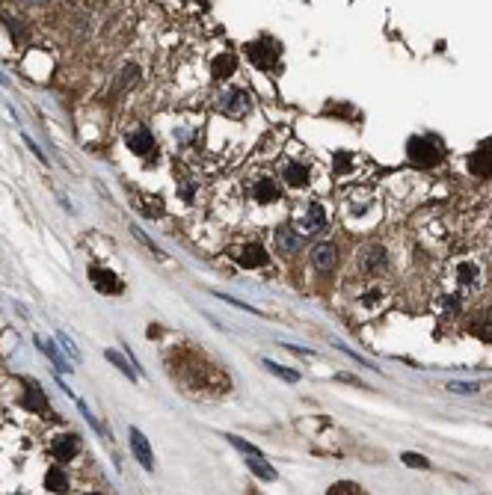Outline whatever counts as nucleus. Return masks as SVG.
<instances>
[{
  "mask_svg": "<svg viewBox=\"0 0 492 495\" xmlns=\"http://www.w3.org/2000/svg\"><path fill=\"white\" fill-rule=\"evenodd\" d=\"M406 154H410V161L415 166H421V170H430L442 161V149L430 140V136H412L410 143H406Z\"/></svg>",
  "mask_w": 492,
  "mask_h": 495,
  "instance_id": "obj_1",
  "label": "nucleus"
},
{
  "mask_svg": "<svg viewBox=\"0 0 492 495\" xmlns=\"http://www.w3.org/2000/svg\"><path fill=\"white\" fill-rule=\"evenodd\" d=\"M249 110H253V98L244 89H228L219 98V113L228 116V119H244Z\"/></svg>",
  "mask_w": 492,
  "mask_h": 495,
  "instance_id": "obj_2",
  "label": "nucleus"
},
{
  "mask_svg": "<svg viewBox=\"0 0 492 495\" xmlns=\"http://www.w3.org/2000/svg\"><path fill=\"white\" fill-rule=\"evenodd\" d=\"M246 57L255 62L258 69H270L279 57V45H273L270 39H258V42H249L246 45Z\"/></svg>",
  "mask_w": 492,
  "mask_h": 495,
  "instance_id": "obj_3",
  "label": "nucleus"
},
{
  "mask_svg": "<svg viewBox=\"0 0 492 495\" xmlns=\"http://www.w3.org/2000/svg\"><path fill=\"white\" fill-rule=\"evenodd\" d=\"M282 178H285V184L291 190H302V187L311 184V170H309V163H302V161H291V163H285V170H282Z\"/></svg>",
  "mask_w": 492,
  "mask_h": 495,
  "instance_id": "obj_4",
  "label": "nucleus"
},
{
  "mask_svg": "<svg viewBox=\"0 0 492 495\" xmlns=\"http://www.w3.org/2000/svg\"><path fill=\"white\" fill-rule=\"evenodd\" d=\"M232 255H235V261H237L240 267H249V270H253V267H264V264H267V252L261 249L258 244L237 246V249L232 252Z\"/></svg>",
  "mask_w": 492,
  "mask_h": 495,
  "instance_id": "obj_5",
  "label": "nucleus"
},
{
  "mask_svg": "<svg viewBox=\"0 0 492 495\" xmlns=\"http://www.w3.org/2000/svg\"><path fill=\"white\" fill-rule=\"evenodd\" d=\"M468 170H472V175H477V178L492 175V140H486L472 157H468Z\"/></svg>",
  "mask_w": 492,
  "mask_h": 495,
  "instance_id": "obj_6",
  "label": "nucleus"
},
{
  "mask_svg": "<svg viewBox=\"0 0 492 495\" xmlns=\"http://www.w3.org/2000/svg\"><path fill=\"white\" fill-rule=\"evenodd\" d=\"M300 228L306 231V235H315V231L327 228V210H323L320 202H309V205H306V214H302Z\"/></svg>",
  "mask_w": 492,
  "mask_h": 495,
  "instance_id": "obj_7",
  "label": "nucleus"
},
{
  "mask_svg": "<svg viewBox=\"0 0 492 495\" xmlns=\"http://www.w3.org/2000/svg\"><path fill=\"white\" fill-rule=\"evenodd\" d=\"M131 451H134V457L140 460V466L145 471H152L154 469V454H152V445H149V439H145L137 427H131Z\"/></svg>",
  "mask_w": 492,
  "mask_h": 495,
  "instance_id": "obj_8",
  "label": "nucleus"
},
{
  "mask_svg": "<svg viewBox=\"0 0 492 495\" xmlns=\"http://www.w3.org/2000/svg\"><path fill=\"white\" fill-rule=\"evenodd\" d=\"M282 196V190H279V184L273 181V178H255L253 181V199L258 205H270V202H276V199Z\"/></svg>",
  "mask_w": 492,
  "mask_h": 495,
  "instance_id": "obj_9",
  "label": "nucleus"
},
{
  "mask_svg": "<svg viewBox=\"0 0 492 495\" xmlns=\"http://www.w3.org/2000/svg\"><path fill=\"white\" fill-rule=\"evenodd\" d=\"M359 264L365 267L368 276H376V273H383L385 267H389V258H385V252L380 246H371V249H362Z\"/></svg>",
  "mask_w": 492,
  "mask_h": 495,
  "instance_id": "obj_10",
  "label": "nucleus"
},
{
  "mask_svg": "<svg viewBox=\"0 0 492 495\" xmlns=\"http://www.w3.org/2000/svg\"><path fill=\"white\" fill-rule=\"evenodd\" d=\"M51 451H54V457H57L60 462H71V460L78 457V451H80V439L71 436V433L57 436L54 445H51Z\"/></svg>",
  "mask_w": 492,
  "mask_h": 495,
  "instance_id": "obj_11",
  "label": "nucleus"
},
{
  "mask_svg": "<svg viewBox=\"0 0 492 495\" xmlns=\"http://www.w3.org/2000/svg\"><path fill=\"white\" fill-rule=\"evenodd\" d=\"M89 279H92V285H95V291H101V294H122V282L113 276L110 270L92 267L89 270Z\"/></svg>",
  "mask_w": 492,
  "mask_h": 495,
  "instance_id": "obj_12",
  "label": "nucleus"
},
{
  "mask_svg": "<svg viewBox=\"0 0 492 495\" xmlns=\"http://www.w3.org/2000/svg\"><path fill=\"white\" fill-rule=\"evenodd\" d=\"M125 143H128V149H131L134 154H140V157L152 154V149H154V136H152L149 131H145V128L128 134V136H125Z\"/></svg>",
  "mask_w": 492,
  "mask_h": 495,
  "instance_id": "obj_13",
  "label": "nucleus"
},
{
  "mask_svg": "<svg viewBox=\"0 0 492 495\" xmlns=\"http://www.w3.org/2000/svg\"><path fill=\"white\" fill-rule=\"evenodd\" d=\"M273 240H276V249L285 252V255H294V252L300 249V235L291 226H279Z\"/></svg>",
  "mask_w": 492,
  "mask_h": 495,
  "instance_id": "obj_14",
  "label": "nucleus"
},
{
  "mask_svg": "<svg viewBox=\"0 0 492 495\" xmlns=\"http://www.w3.org/2000/svg\"><path fill=\"white\" fill-rule=\"evenodd\" d=\"M457 285L468 288V291H475L480 285V267L475 264V261H463V264L457 267Z\"/></svg>",
  "mask_w": 492,
  "mask_h": 495,
  "instance_id": "obj_15",
  "label": "nucleus"
},
{
  "mask_svg": "<svg viewBox=\"0 0 492 495\" xmlns=\"http://www.w3.org/2000/svg\"><path fill=\"white\" fill-rule=\"evenodd\" d=\"M335 261H338V252H335L332 244H318L315 249H311V264H315L318 270H332Z\"/></svg>",
  "mask_w": 492,
  "mask_h": 495,
  "instance_id": "obj_16",
  "label": "nucleus"
},
{
  "mask_svg": "<svg viewBox=\"0 0 492 495\" xmlns=\"http://www.w3.org/2000/svg\"><path fill=\"white\" fill-rule=\"evenodd\" d=\"M246 466L253 475H258L261 480H276V469L270 466V462L261 457V454H246Z\"/></svg>",
  "mask_w": 492,
  "mask_h": 495,
  "instance_id": "obj_17",
  "label": "nucleus"
},
{
  "mask_svg": "<svg viewBox=\"0 0 492 495\" xmlns=\"http://www.w3.org/2000/svg\"><path fill=\"white\" fill-rule=\"evenodd\" d=\"M36 344H39V350L45 353L51 362H54V368H57V371H62V374H69V371H71V365H69V362H66V359H62V356H60V350H57V344H54V341L36 339Z\"/></svg>",
  "mask_w": 492,
  "mask_h": 495,
  "instance_id": "obj_18",
  "label": "nucleus"
},
{
  "mask_svg": "<svg viewBox=\"0 0 492 495\" xmlns=\"http://www.w3.org/2000/svg\"><path fill=\"white\" fill-rule=\"evenodd\" d=\"M24 406H27V409H33V413H45V409H48V400H45V395H42L39 383H27Z\"/></svg>",
  "mask_w": 492,
  "mask_h": 495,
  "instance_id": "obj_19",
  "label": "nucleus"
},
{
  "mask_svg": "<svg viewBox=\"0 0 492 495\" xmlns=\"http://www.w3.org/2000/svg\"><path fill=\"white\" fill-rule=\"evenodd\" d=\"M45 489L48 492H69V478L60 466H51L48 475H45Z\"/></svg>",
  "mask_w": 492,
  "mask_h": 495,
  "instance_id": "obj_20",
  "label": "nucleus"
},
{
  "mask_svg": "<svg viewBox=\"0 0 492 495\" xmlns=\"http://www.w3.org/2000/svg\"><path fill=\"white\" fill-rule=\"evenodd\" d=\"M472 332H475V339H480V341H492V312L480 314V318L472 323Z\"/></svg>",
  "mask_w": 492,
  "mask_h": 495,
  "instance_id": "obj_21",
  "label": "nucleus"
},
{
  "mask_svg": "<svg viewBox=\"0 0 492 495\" xmlns=\"http://www.w3.org/2000/svg\"><path fill=\"white\" fill-rule=\"evenodd\" d=\"M211 69H214V78L223 80V78H228V75L235 71V57H232V54H219V57L214 60Z\"/></svg>",
  "mask_w": 492,
  "mask_h": 495,
  "instance_id": "obj_22",
  "label": "nucleus"
},
{
  "mask_svg": "<svg viewBox=\"0 0 492 495\" xmlns=\"http://www.w3.org/2000/svg\"><path fill=\"white\" fill-rule=\"evenodd\" d=\"M264 368H267L270 374H276L279 380H285V383H297V380H300V371H291V368H282V365L270 362V359H264Z\"/></svg>",
  "mask_w": 492,
  "mask_h": 495,
  "instance_id": "obj_23",
  "label": "nucleus"
},
{
  "mask_svg": "<svg viewBox=\"0 0 492 495\" xmlns=\"http://www.w3.org/2000/svg\"><path fill=\"white\" fill-rule=\"evenodd\" d=\"M104 356H107V362H113V365H116V368H119V371H122L125 377H128V380H137V374H134V371H131V365H128V362H125V359H122V356H119L116 350H107V353H104Z\"/></svg>",
  "mask_w": 492,
  "mask_h": 495,
  "instance_id": "obj_24",
  "label": "nucleus"
},
{
  "mask_svg": "<svg viewBox=\"0 0 492 495\" xmlns=\"http://www.w3.org/2000/svg\"><path fill=\"white\" fill-rule=\"evenodd\" d=\"M359 492H362V487H359V483H350V480L329 487V495H359Z\"/></svg>",
  "mask_w": 492,
  "mask_h": 495,
  "instance_id": "obj_25",
  "label": "nucleus"
},
{
  "mask_svg": "<svg viewBox=\"0 0 492 495\" xmlns=\"http://www.w3.org/2000/svg\"><path fill=\"white\" fill-rule=\"evenodd\" d=\"M401 460L406 462V466H412V469H430V460L421 457V454H410V451H406V454H401Z\"/></svg>",
  "mask_w": 492,
  "mask_h": 495,
  "instance_id": "obj_26",
  "label": "nucleus"
},
{
  "mask_svg": "<svg viewBox=\"0 0 492 495\" xmlns=\"http://www.w3.org/2000/svg\"><path fill=\"white\" fill-rule=\"evenodd\" d=\"M226 442H232V445H235L237 451H244V454H261V451H258L255 445H249V442L237 439V436H232V433H226Z\"/></svg>",
  "mask_w": 492,
  "mask_h": 495,
  "instance_id": "obj_27",
  "label": "nucleus"
},
{
  "mask_svg": "<svg viewBox=\"0 0 492 495\" xmlns=\"http://www.w3.org/2000/svg\"><path fill=\"white\" fill-rule=\"evenodd\" d=\"M448 388H451V392H459V395H475L477 392V383H448Z\"/></svg>",
  "mask_w": 492,
  "mask_h": 495,
  "instance_id": "obj_28",
  "label": "nucleus"
},
{
  "mask_svg": "<svg viewBox=\"0 0 492 495\" xmlns=\"http://www.w3.org/2000/svg\"><path fill=\"white\" fill-rule=\"evenodd\" d=\"M353 154H335V172H350V166H353V161H350Z\"/></svg>",
  "mask_w": 492,
  "mask_h": 495,
  "instance_id": "obj_29",
  "label": "nucleus"
},
{
  "mask_svg": "<svg viewBox=\"0 0 492 495\" xmlns=\"http://www.w3.org/2000/svg\"><path fill=\"white\" fill-rule=\"evenodd\" d=\"M57 339H60V344H62V347H66V353L71 356V359H80V356H78V350H75V344L69 341V335H66V332H57Z\"/></svg>",
  "mask_w": 492,
  "mask_h": 495,
  "instance_id": "obj_30",
  "label": "nucleus"
},
{
  "mask_svg": "<svg viewBox=\"0 0 492 495\" xmlns=\"http://www.w3.org/2000/svg\"><path fill=\"white\" fill-rule=\"evenodd\" d=\"M24 143H27V149H30V152H33V157H39V161H42V163H48V157H45V154H42V149H39V145H36L33 140H30V136H27V134H24Z\"/></svg>",
  "mask_w": 492,
  "mask_h": 495,
  "instance_id": "obj_31",
  "label": "nucleus"
},
{
  "mask_svg": "<svg viewBox=\"0 0 492 495\" xmlns=\"http://www.w3.org/2000/svg\"><path fill=\"white\" fill-rule=\"evenodd\" d=\"M134 78H137V69L131 66V69H125V71H122V80H119V83H122V87H125V83H131Z\"/></svg>",
  "mask_w": 492,
  "mask_h": 495,
  "instance_id": "obj_32",
  "label": "nucleus"
},
{
  "mask_svg": "<svg viewBox=\"0 0 492 495\" xmlns=\"http://www.w3.org/2000/svg\"><path fill=\"white\" fill-rule=\"evenodd\" d=\"M27 3H48V0H27Z\"/></svg>",
  "mask_w": 492,
  "mask_h": 495,
  "instance_id": "obj_33",
  "label": "nucleus"
},
{
  "mask_svg": "<svg viewBox=\"0 0 492 495\" xmlns=\"http://www.w3.org/2000/svg\"><path fill=\"white\" fill-rule=\"evenodd\" d=\"M0 80H3V75H0Z\"/></svg>",
  "mask_w": 492,
  "mask_h": 495,
  "instance_id": "obj_34",
  "label": "nucleus"
}]
</instances>
